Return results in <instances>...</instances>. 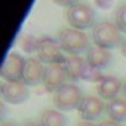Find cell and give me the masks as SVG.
<instances>
[{"label": "cell", "instance_id": "6da1fadb", "mask_svg": "<svg viewBox=\"0 0 126 126\" xmlns=\"http://www.w3.org/2000/svg\"><path fill=\"white\" fill-rule=\"evenodd\" d=\"M122 31L117 28L114 22L110 21H101L92 27V40L94 45L104 47V49H113L122 45Z\"/></svg>", "mask_w": 126, "mask_h": 126}, {"label": "cell", "instance_id": "7a4b0ae2", "mask_svg": "<svg viewBox=\"0 0 126 126\" xmlns=\"http://www.w3.org/2000/svg\"><path fill=\"white\" fill-rule=\"evenodd\" d=\"M58 42L62 50L68 55H79L91 47L88 36L82 30L76 28H62L58 33Z\"/></svg>", "mask_w": 126, "mask_h": 126}, {"label": "cell", "instance_id": "3957f363", "mask_svg": "<svg viewBox=\"0 0 126 126\" xmlns=\"http://www.w3.org/2000/svg\"><path fill=\"white\" fill-rule=\"evenodd\" d=\"M65 16L71 28L82 30V31L85 28L94 27L95 22V11L83 2H77L73 6H70L65 12Z\"/></svg>", "mask_w": 126, "mask_h": 126}, {"label": "cell", "instance_id": "277c9868", "mask_svg": "<svg viewBox=\"0 0 126 126\" xmlns=\"http://www.w3.org/2000/svg\"><path fill=\"white\" fill-rule=\"evenodd\" d=\"M82 99H83V95L80 88L73 83H67L65 86H62L59 91L53 94V104L61 111H70V110L79 108Z\"/></svg>", "mask_w": 126, "mask_h": 126}, {"label": "cell", "instance_id": "5b68a950", "mask_svg": "<svg viewBox=\"0 0 126 126\" xmlns=\"http://www.w3.org/2000/svg\"><path fill=\"white\" fill-rule=\"evenodd\" d=\"M37 55L42 62H46L47 65L50 64H62L64 62V50L58 40L52 37H40L37 45Z\"/></svg>", "mask_w": 126, "mask_h": 126}, {"label": "cell", "instance_id": "8992f818", "mask_svg": "<svg viewBox=\"0 0 126 126\" xmlns=\"http://www.w3.org/2000/svg\"><path fill=\"white\" fill-rule=\"evenodd\" d=\"M25 61L27 59H24V56L18 52H11L3 62L0 76L5 79V82H22Z\"/></svg>", "mask_w": 126, "mask_h": 126}, {"label": "cell", "instance_id": "52a82bcc", "mask_svg": "<svg viewBox=\"0 0 126 126\" xmlns=\"http://www.w3.org/2000/svg\"><path fill=\"white\" fill-rule=\"evenodd\" d=\"M67 71L64 68V64H50L45 70L43 76V85L47 92H56L62 86H65L67 83Z\"/></svg>", "mask_w": 126, "mask_h": 126}, {"label": "cell", "instance_id": "ba28073f", "mask_svg": "<svg viewBox=\"0 0 126 126\" xmlns=\"http://www.w3.org/2000/svg\"><path fill=\"white\" fill-rule=\"evenodd\" d=\"M3 101L9 104H22L28 99L30 91L24 82H3L0 86Z\"/></svg>", "mask_w": 126, "mask_h": 126}, {"label": "cell", "instance_id": "9c48e42d", "mask_svg": "<svg viewBox=\"0 0 126 126\" xmlns=\"http://www.w3.org/2000/svg\"><path fill=\"white\" fill-rule=\"evenodd\" d=\"M77 111L83 120L92 122V120L98 119L102 113H105V104L102 102L101 98L88 95V96H83Z\"/></svg>", "mask_w": 126, "mask_h": 126}, {"label": "cell", "instance_id": "30bf717a", "mask_svg": "<svg viewBox=\"0 0 126 126\" xmlns=\"http://www.w3.org/2000/svg\"><path fill=\"white\" fill-rule=\"evenodd\" d=\"M45 70L46 68L43 67V62L39 58H28L25 61V67H24V73H22V82L27 86H33V85L43 82Z\"/></svg>", "mask_w": 126, "mask_h": 126}, {"label": "cell", "instance_id": "8fae6325", "mask_svg": "<svg viewBox=\"0 0 126 126\" xmlns=\"http://www.w3.org/2000/svg\"><path fill=\"white\" fill-rule=\"evenodd\" d=\"M113 59V55L108 49H104V47H99L96 45L91 46L88 50H86V61L88 64L96 70H101L104 67H108L110 62Z\"/></svg>", "mask_w": 126, "mask_h": 126}, {"label": "cell", "instance_id": "7c38bea8", "mask_svg": "<svg viewBox=\"0 0 126 126\" xmlns=\"http://www.w3.org/2000/svg\"><path fill=\"white\" fill-rule=\"evenodd\" d=\"M96 91H98L99 98L111 101L117 98L120 91H123V83L114 76H104V79L98 83Z\"/></svg>", "mask_w": 126, "mask_h": 126}, {"label": "cell", "instance_id": "4fadbf2b", "mask_svg": "<svg viewBox=\"0 0 126 126\" xmlns=\"http://www.w3.org/2000/svg\"><path fill=\"white\" fill-rule=\"evenodd\" d=\"M64 68L67 71V76L68 79L71 80H79L83 77L85 74V70L88 67V61L83 59L82 56L79 55H68L65 59H64Z\"/></svg>", "mask_w": 126, "mask_h": 126}, {"label": "cell", "instance_id": "5bb4252c", "mask_svg": "<svg viewBox=\"0 0 126 126\" xmlns=\"http://www.w3.org/2000/svg\"><path fill=\"white\" fill-rule=\"evenodd\" d=\"M105 113L108 119L116 122H125L126 120V99L114 98L105 104Z\"/></svg>", "mask_w": 126, "mask_h": 126}, {"label": "cell", "instance_id": "9a60e30c", "mask_svg": "<svg viewBox=\"0 0 126 126\" xmlns=\"http://www.w3.org/2000/svg\"><path fill=\"white\" fill-rule=\"evenodd\" d=\"M40 125L42 126H67V119L58 110H45L40 116Z\"/></svg>", "mask_w": 126, "mask_h": 126}, {"label": "cell", "instance_id": "2e32d148", "mask_svg": "<svg viewBox=\"0 0 126 126\" xmlns=\"http://www.w3.org/2000/svg\"><path fill=\"white\" fill-rule=\"evenodd\" d=\"M114 24L117 25V28L122 33H126V3L117 8L114 14Z\"/></svg>", "mask_w": 126, "mask_h": 126}, {"label": "cell", "instance_id": "e0dca14e", "mask_svg": "<svg viewBox=\"0 0 126 126\" xmlns=\"http://www.w3.org/2000/svg\"><path fill=\"white\" fill-rule=\"evenodd\" d=\"M37 45H39V39H36L34 36L27 34L21 39V47L24 52H28V53H31L34 50L37 52Z\"/></svg>", "mask_w": 126, "mask_h": 126}, {"label": "cell", "instance_id": "ac0fdd59", "mask_svg": "<svg viewBox=\"0 0 126 126\" xmlns=\"http://www.w3.org/2000/svg\"><path fill=\"white\" fill-rule=\"evenodd\" d=\"M102 79H104V76L101 74V71L96 70V68H94V67H91V65L88 64V67H86V70H85V74H83V77H82V80L99 83Z\"/></svg>", "mask_w": 126, "mask_h": 126}, {"label": "cell", "instance_id": "d6986e66", "mask_svg": "<svg viewBox=\"0 0 126 126\" xmlns=\"http://www.w3.org/2000/svg\"><path fill=\"white\" fill-rule=\"evenodd\" d=\"M52 2L55 5H58V6H65L68 9L70 6H73L74 3H77V0H52Z\"/></svg>", "mask_w": 126, "mask_h": 126}, {"label": "cell", "instance_id": "ffe728a7", "mask_svg": "<svg viewBox=\"0 0 126 126\" xmlns=\"http://www.w3.org/2000/svg\"><path fill=\"white\" fill-rule=\"evenodd\" d=\"M99 126H122L119 122H116V120H111V119H105V120H102L101 123H99Z\"/></svg>", "mask_w": 126, "mask_h": 126}, {"label": "cell", "instance_id": "44dd1931", "mask_svg": "<svg viewBox=\"0 0 126 126\" xmlns=\"http://www.w3.org/2000/svg\"><path fill=\"white\" fill-rule=\"evenodd\" d=\"M99 8H110L111 6V0H95Z\"/></svg>", "mask_w": 126, "mask_h": 126}, {"label": "cell", "instance_id": "7402d4cb", "mask_svg": "<svg viewBox=\"0 0 126 126\" xmlns=\"http://www.w3.org/2000/svg\"><path fill=\"white\" fill-rule=\"evenodd\" d=\"M120 50H122V55L126 58V39H123V42L120 45Z\"/></svg>", "mask_w": 126, "mask_h": 126}, {"label": "cell", "instance_id": "603a6c76", "mask_svg": "<svg viewBox=\"0 0 126 126\" xmlns=\"http://www.w3.org/2000/svg\"><path fill=\"white\" fill-rule=\"evenodd\" d=\"M77 126H99V125H95V123H92V122H88V120H82Z\"/></svg>", "mask_w": 126, "mask_h": 126}, {"label": "cell", "instance_id": "cb8c5ba5", "mask_svg": "<svg viewBox=\"0 0 126 126\" xmlns=\"http://www.w3.org/2000/svg\"><path fill=\"white\" fill-rule=\"evenodd\" d=\"M22 126H42V125H40V122L37 123V122H33V120H28V122H25V123H24Z\"/></svg>", "mask_w": 126, "mask_h": 126}, {"label": "cell", "instance_id": "d4e9b609", "mask_svg": "<svg viewBox=\"0 0 126 126\" xmlns=\"http://www.w3.org/2000/svg\"><path fill=\"white\" fill-rule=\"evenodd\" d=\"M0 108H2V111H0V116H5V113H6V107H5V101H2L0 102Z\"/></svg>", "mask_w": 126, "mask_h": 126}, {"label": "cell", "instance_id": "484cf974", "mask_svg": "<svg viewBox=\"0 0 126 126\" xmlns=\"http://www.w3.org/2000/svg\"><path fill=\"white\" fill-rule=\"evenodd\" d=\"M0 126H18L15 122H2V125Z\"/></svg>", "mask_w": 126, "mask_h": 126}, {"label": "cell", "instance_id": "4316f807", "mask_svg": "<svg viewBox=\"0 0 126 126\" xmlns=\"http://www.w3.org/2000/svg\"><path fill=\"white\" fill-rule=\"evenodd\" d=\"M122 92H123V95H125V99H126V80L123 82V91H122Z\"/></svg>", "mask_w": 126, "mask_h": 126}]
</instances>
